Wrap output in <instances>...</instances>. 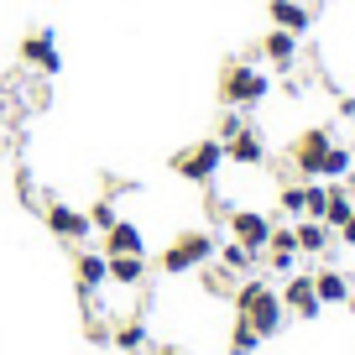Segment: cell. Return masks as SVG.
I'll use <instances>...</instances> for the list:
<instances>
[{
  "mask_svg": "<svg viewBox=\"0 0 355 355\" xmlns=\"http://www.w3.org/2000/svg\"><path fill=\"white\" fill-rule=\"evenodd\" d=\"M277 209L288 214V220H303V183H288V189L277 193Z\"/></svg>",
  "mask_w": 355,
  "mask_h": 355,
  "instance_id": "d4e9b609",
  "label": "cell"
},
{
  "mask_svg": "<svg viewBox=\"0 0 355 355\" xmlns=\"http://www.w3.org/2000/svg\"><path fill=\"white\" fill-rule=\"evenodd\" d=\"M350 152H355V146H350Z\"/></svg>",
  "mask_w": 355,
  "mask_h": 355,
  "instance_id": "4dcf8cb0",
  "label": "cell"
},
{
  "mask_svg": "<svg viewBox=\"0 0 355 355\" xmlns=\"http://www.w3.org/2000/svg\"><path fill=\"white\" fill-rule=\"evenodd\" d=\"M110 345H115V350H125V355H141L146 350V324L141 319H121L110 329Z\"/></svg>",
  "mask_w": 355,
  "mask_h": 355,
  "instance_id": "44dd1931",
  "label": "cell"
},
{
  "mask_svg": "<svg viewBox=\"0 0 355 355\" xmlns=\"http://www.w3.org/2000/svg\"><path fill=\"white\" fill-rule=\"evenodd\" d=\"M105 256H146V241H141V225L136 220H115L110 230H105Z\"/></svg>",
  "mask_w": 355,
  "mask_h": 355,
  "instance_id": "4fadbf2b",
  "label": "cell"
},
{
  "mask_svg": "<svg viewBox=\"0 0 355 355\" xmlns=\"http://www.w3.org/2000/svg\"><path fill=\"white\" fill-rule=\"evenodd\" d=\"M298 42H303V37H293V32H282V26H272V32L256 42V58H261V63H272L277 73H288V68L298 63Z\"/></svg>",
  "mask_w": 355,
  "mask_h": 355,
  "instance_id": "8fae6325",
  "label": "cell"
},
{
  "mask_svg": "<svg viewBox=\"0 0 355 355\" xmlns=\"http://www.w3.org/2000/svg\"><path fill=\"white\" fill-rule=\"evenodd\" d=\"M21 63L32 68V73H42V78L63 73V53H58V32L53 26H32V32L21 37Z\"/></svg>",
  "mask_w": 355,
  "mask_h": 355,
  "instance_id": "8992f818",
  "label": "cell"
},
{
  "mask_svg": "<svg viewBox=\"0 0 355 355\" xmlns=\"http://www.w3.org/2000/svg\"><path fill=\"white\" fill-rule=\"evenodd\" d=\"M245 125H251V115H245V110H225L220 125H214V141H230V136L245 131Z\"/></svg>",
  "mask_w": 355,
  "mask_h": 355,
  "instance_id": "cb8c5ba5",
  "label": "cell"
},
{
  "mask_svg": "<svg viewBox=\"0 0 355 355\" xmlns=\"http://www.w3.org/2000/svg\"><path fill=\"white\" fill-rule=\"evenodd\" d=\"M266 6H272V26H282V32H293V37H303L313 26V11L303 0H266Z\"/></svg>",
  "mask_w": 355,
  "mask_h": 355,
  "instance_id": "9a60e30c",
  "label": "cell"
},
{
  "mask_svg": "<svg viewBox=\"0 0 355 355\" xmlns=\"http://www.w3.org/2000/svg\"><path fill=\"white\" fill-rule=\"evenodd\" d=\"M350 173H355V152L334 141L329 152H324V162H319V183H345Z\"/></svg>",
  "mask_w": 355,
  "mask_h": 355,
  "instance_id": "ac0fdd59",
  "label": "cell"
},
{
  "mask_svg": "<svg viewBox=\"0 0 355 355\" xmlns=\"http://www.w3.org/2000/svg\"><path fill=\"white\" fill-rule=\"evenodd\" d=\"M334 235H340V245H355V214H350V220H345Z\"/></svg>",
  "mask_w": 355,
  "mask_h": 355,
  "instance_id": "83f0119b",
  "label": "cell"
},
{
  "mask_svg": "<svg viewBox=\"0 0 355 355\" xmlns=\"http://www.w3.org/2000/svg\"><path fill=\"white\" fill-rule=\"evenodd\" d=\"M199 288L209 293V298H230V293H235V277L214 261V266H199Z\"/></svg>",
  "mask_w": 355,
  "mask_h": 355,
  "instance_id": "7402d4cb",
  "label": "cell"
},
{
  "mask_svg": "<svg viewBox=\"0 0 355 355\" xmlns=\"http://www.w3.org/2000/svg\"><path fill=\"white\" fill-rule=\"evenodd\" d=\"M298 230V256H329L334 251V230L324 220H293Z\"/></svg>",
  "mask_w": 355,
  "mask_h": 355,
  "instance_id": "5bb4252c",
  "label": "cell"
},
{
  "mask_svg": "<svg viewBox=\"0 0 355 355\" xmlns=\"http://www.w3.org/2000/svg\"><path fill=\"white\" fill-rule=\"evenodd\" d=\"M89 340H94V345H105V340H110V324H100V319H89Z\"/></svg>",
  "mask_w": 355,
  "mask_h": 355,
  "instance_id": "4316f807",
  "label": "cell"
},
{
  "mask_svg": "<svg viewBox=\"0 0 355 355\" xmlns=\"http://www.w3.org/2000/svg\"><path fill=\"white\" fill-rule=\"evenodd\" d=\"M214 235L209 230H183V235H173V241L162 245V256H157V266H162L167 277H189V272H199V266H209L214 261Z\"/></svg>",
  "mask_w": 355,
  "mask_h": 355,
  "instance_id": "3957f363",
  "label": "cell"
},
{
  "mask_svg": "<svg viewBox=\"0 0 355 355\" xmlns=\"http://www.w3.org/2000/svg\"><path fill=\"white\" fill-rule=\"evenodd\" d=\"M277 298H282V309H288V313H298L303 324L324 313L319 293H313V272H288V282L277 288Z\"/></svg>",
  "mask_w": 355,
  "mask_h": 355,
  "instance_id": "ba28073f",
  "label": "cell"
},
{
  "mask_svg": "<svg viewBox=\"0 0 355 355\" xmlns=\"http://www.w3.org/2000/svg\"><path fill=\"white\" fill-rule=\"evenodd\" d=\"M313 293H319L324 309L350 303V277H345V272H334V266H324V272H313Z\"/></svg>",
  "mask_w": 355,
  "mask_h": 355,
  "instance_id": "e0dca14e",
  "label": "cell"
},
{
  "mask_svg": "<svg viewBox=\"0 0 355 355\" xmlns=\"http://www.w3.org/2000/svg\"><path fill=\"white\" fill-rule=\"evenodd\" d=\"M42 220H47V230H53L58 241H68V245H84L89 235H94L89 214L73 209V204H63V199H47V204H42Z\"/></svg>",
  "mask_w": 355,
  "mask_h": 355,
  "instance_id": "52a82bcc",
  "label": "cell"
},
{
  "mask_svg": "<svg viewBox=\"0 0 355 355\" xmlns=\"http://www.w3.org/2000/svg\"><path fill=\"white\" fill-rule=\"evenodd\" d=\"M115 220H121V214H115V204H110V199H100V204H94V209H89V225H94V230H100V235L110 230Z\"/></svg>",
  "mask_w": 355,
  "mask_h": 355,
  "instance_id": "484cf974",
  "label": "cell"
},
{
  "mask_svg": "<svg viewBox=\"0 0 355 355\" xmlns=\"http://www.w3.org/2000/svg\"><path fill=\"white\" fill-rule=\"evenodd\" d=\"M355 214V193L345 189V183H329V204H324V225H329V230H340L345 220H350Z\"/></svg>",
  "mask_w": 355,
  "mask_h": 355,
  "instance_id": "ffe728a7",
  "label": "cell"
},
{
  "mask_svg": "<svg viewBox=\"0 0 355 355\" xmlns=\"http://www.w3.org/2000/svg\"><path fill=\"white\" fill-rule=\"evenodd\" d=\"M220 167H225V141H214V136H204V141L173 152V173L183 178V183H214Z\"/></svg>",
  "mask_w": 355,
  "mask_h": 355,
  "instance_id": "277c9868",
  "label": "cell"
},
{
  "mask_svg": "<svg viewBox=\"0 0 355 355\" xmlns=\"http://www.w3.org/2000/svg\"><path fill=\"white\" fill-rule=\"evenodd\" d=\"M340 115H345V121H355V94H345V100H340Z\"/></svg>",
  "mask_w": 355,
  "mask_h": 355,
  "instance_id": "f1b7e54d",
  "label": "cell"
},
{
  "mask_svg": "<svg viewBox=\"0 0 355 355\" xmlns=\"http://www.w3.org/2000/svg\"><path fill=\"white\" fill-rule=\"evenodd\" d=\"M214 94H220L225 110H256V105L272 94V73H261V68L245 63V58H230V63L220 68V78H214Z\"/></svg>",
  "mask_w": 355,
  "mask_h": 355,
  "instance_id": "7a4b0ae2",
  "label": "cell"
},
{
  "mask_svg": "<svg viewBox=\"0 0 355 355\" xmlns=\"http://www.w3.org/2000/svg\"><path fill=\"white\" fill-rule=\"evenodd\" d=\"M230 303H235V324L256 329L261 340H272V334L288 324V309H282L277 288H272V282H261L256 272H251V277H241V288L230 293Z\"/></svg>",
  "mask_w": 355,
  "mask_h": 355,
  "instance_id": "6da1fadb",
  "label": "cell"
},
{
  "mask_svg": "<svg viewBox=\"0 0 355 355\" xmlns=\"http://www.w3.org/2000/svg\"><path fill=\"white\" fill-rule=\"evenodd\" d=\"M73 282H78V293H84V303H94V293L110 282V256H105V251H84V245H78V256H73Z\"/></svg>",
  "mask_w": 355,
  "mask_h": 355,
  "instance_id": "30bf717a",
  "label": "cell"
},
{
  "mask_svg": "<svg viewBox=\"0 0 355 355\" xmlns=\"http://www.w3.org/2000/svg\"><path fill=\"white\" fill-rule=\"evenodd\" d=\"M214 261H220L225 272H230V277H251L261 256H256V251H245L241 241H220V245H214Z\"/></svg>",
  "mask_w": 355,
  "mask_h": 355,
  "instance_id": "2e32d148",
  "label": "cell"
},
{
  "mask_svg": "<svg viewBox=\"0 0 355 355\" xmlns=\"http://www.w3.org/2000/svg\"><path fill=\"white\" fill-rule=\"evenodd\" d=\"M225 162H235V167H261V162H266V136L256 131V125L235 131L230 141H225Z\"/></svg>",
  "mask_w": 355,
  "mask_h": 355,
  "instance_id": "7c38bea8",
  "label": "cell"
},
{
  "mask_svg": "<svg viewBox=\"0 0 355 355\" xmlns=\"http://www.w3.org/2000/svg\"><path fill=\"white\" fill-rule=\"evenodd\" d=\"M256 350H261V334L245 329V324H235L230 329V355H256Z\"/></svg>",
  "mask_w": 355,
  "mask_h": 355,
  "instance_id": "603a6c76",
  "label": "cell"
},
{
  "mask_svg": "<svg viewBox=\"0 0 355 355\" xmlns=\"http://www.w3.org/2000/svg\"><path fill=\"white\" fill-rule=\"evenodd\" d=\"M225 225H230V241H241L245 251H256V256H261L266 241H272V220H266L261 209H230Z\"/></svg>",
  "mask_w": 355,
  "mask_h": 355,
  "instance_id": "9c48e42d",
  "label": "cell"
},
{
  "mask_svg": "<svg viewBox=\"0 0 355 355\" xmlns=\"http://www.w3.org/2000/svg\"><path fill=\"white\" fill-rule=\"evenodd\" d=\"M157 355H189V350H178V345H162V350H157Z\"/></svg>",
  "mask_w": 355,
  "mask_h": 355,
  "instance_id": "f546056e",
  "label": "cell"
},
{
  "mask_svg": "<svg viewBox=\"0 0 355 355\" xmlns=\"http://www.w3.org/2000/svg\"><path fill=\"white\" fill-rule=\"evenodd\" d=\"M334 146V131L329 125H309V131H298L288 141V162L298 167V178H319V162H324V152Z\"/></svg>",
  "mask_w": 355,
  "mask_h": 355,
  "instance_id": "5b68a950",
  "label": "cell"
},
{
  "mask_svg": "<svg viewBox=\"0 0 355 355\" xmlns=\"http://www.w3.org/2000/svg\"><path fill=\"white\" fill-rule=\"evenodd\" d=\"M110 282L115 288H141L146 282V256H110Z\"/></svg>",
  "mask_w": 355,
  "mask_h": 355,
  "instance_id": "d6986e66",
  "label": "cell"
}]
</instances>
